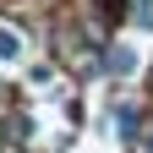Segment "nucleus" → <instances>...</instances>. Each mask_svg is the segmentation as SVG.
Instances as JSON below:
<instances>
[{
  "mask_svg": "<svg viewBox=\"0 0 153 153\" xmlns=\"http://www.w3.org/2000/svg\"><path fill=\"white\" fill-rule=\"evenodd\" d=\"M131 66H137V55H131V49H115V55H109V71H120V76H126Z\"/></svg>",
  "mask_w": 153,
  "mask_h": 153,
  "instance_id": "f03ea898",
  "label": "nucleus"
},
{
  "mask_svg": "<svg viewBox=\"0 0 153 153\" xmlns=\"http://www.w3.org/2000/svg\"><path fill=\"white\" fill-rule=\"evenodd\" d=\"M0 60H22V38L11 27H0Z\"/></svg>",
  "mask_w": 153,
  "mask_h": 153,
  "instance_id": "f257e3e1",
  "label": "nucleus"
}]
</instances>
